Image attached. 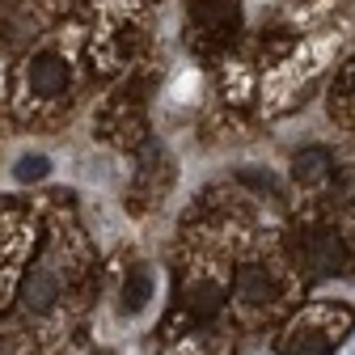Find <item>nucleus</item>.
<instances>
[{
    "label": "nucleus",
    "instance_id": "obj_1",
    "mask_svg": "<svg viewBox=\"0 0 355 355\" xmlns=\"http://www.w3.org/2000/svg\"><path fill=\"white\" fill-rule=\"evenodd\" d=\"M300 250H304V262L313 266L318 275H334V271H343V262H347V250H343V241H338L330 229L309 233Z\"/></svg>",
    "mask_w": 355,
    "mask_h": 355
},
{
    "label": "nucleus",
    "instance_id": "obj_2",
    "mask_svg": "<svg viewBox=\"0 0 355 355\" xmlns=\"http://www.w3.org/2000/svg\"><path fill=\"white\" fill-rule=\"evenodd\" d=\"M21 296H26V309H30V313H47V309L55 304V296H60V279H55V271H30Z\"/></svg>",
    "mask_w": 355,
    "mask_h": 355
},
{
    "label": "nucleus",
    "instance_id": "obj_3",
    "mask_svg": "<svg viewBox=\"0 0 355 355\" xmlns=\"http://www.w3.org/2000/svg\"><path fill=\"white\" fill-rule=\"evenodd\" d=\"M64 80H68V72H64V64H60L55 55H42V60L30 68V89H34L38 98L64 94Z\"/></svg>",
    "mask_w": 355,
    "mask_h": 355
},
{
    "label": "nucleus",
    "instance_id": "obj_4",
    "mask_svg": "<svg viewBox=\"0 0 355 355\" xmlns=\"http://www.w3.org/2000/svg\"><path fill=\"white\" fill-rule=\"evenodd\" d=\"M271 279H266V271H258V266H245V271L237 275V296L250 300V304H262V300H271Z\"/></svg>",
    "mask_w": 355,
    "mask_h": 355
},
{
    "label": "nucleus",
    "instance_id": "obj_5",
    "mask_svg": "<svg viewBox=\"0 0 355 355\" xmlns=\"http://www.w3.org/2000/svg\"><path fill=\"white\" fill-rule=\"evenodd\" d=\"M292 173L300 178V182H318V178L330 173V153L326 148H304V153H296Z\"/></svg>",
    "mask_w": 355,
    "mask_h": 355
},
{
    "label": "nucleus",
    "instance_id": "obj_6",
    "mask_svg": "<svg viewBox=\"0 0 355 355\" xmlns=\"http://www.w3.org/2000/svg\"><path fill=\"white\" fill-rule=\"evenodd\" d=\"M148 296H153V279H148V271H136V275L127 279V288H123V309L136 313V309H144Z\"/></svg>",
    "mask_w": 355,
    "mask_h": 355
},
{
    "label": "nucleus",
    "instance_id": "obj_7",
    "mask_svg": "<svg viewBox=\"0 0 355 355\" xmlns=\"http://www.w3.org/2000/svg\"><path fill=\"white\" fill-rule=\"evenodd\" d=\"M47 169H51V161L42 157V153H30V157H21L17 161V182H38V178H47Z\"/></svg>",
    "mask_w": 355,
    "mask_h": 355
},
{
    "label": "nucleus",
    "instance_id": "obj_8",
    "mask_svg": "<svg viewBox=\"0 0 355 355\" xmlns=\"http://www.w3.org/2000/svg\"><path fill=\"white\" fill-rule=\"evenodd\" d=\"M191 309H195V313H199V318H211V313H216V309H220V292H216L211 284H203V288H195V292H191Z\"/></svg>",
    "mask_w": 355,
    "mask_h": 355
}]
</instances>
